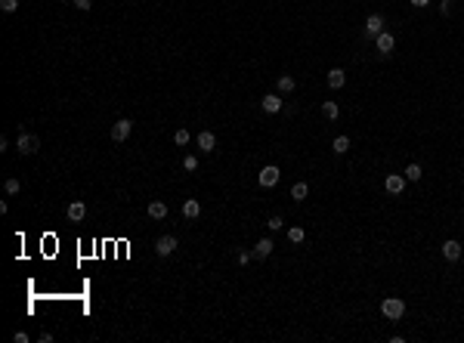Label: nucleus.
<instances>
[{
    "mask_svg": "<svg viewBox=\"0 0 464 343\" xmlns=\"http://www.w3.org/2000/svg\"><path fill=\"white\" fill-rule=\"evenodd\" d=\"M275 250V244H272V238H260L257 244H254V260H266Z\"/></svg>",
    "mask_w": 464,
    "mask_h": 343,
    "instance_id": "obj_10",
    "label": "nucleus"
},
{
    "mask_svg": "<svg viewBox=\"0 0 464 343\" xmlns=\"http://www.w3.org/2000/svg\"><path fill=\"white\" fill-rule=\"evenodd\" d=\"M183 167L189 170V173H192V170H198V158H195V155H186V158H183Z\"/></svg>",
    "mask_w": 464,
    "mask_h": 343,
    "instance_id": "obj_24",
    "label": "nucleus"
},
{
    "mask_svg": "<svg viewBox=\"0 0 464 343\" xmlns=\"http://www.w3.org/2000/svg\"><path fill=\"white\" fill-rule=\"evenodd\" d=\"M173 142H177V145H186V142H189V130H177V133H173Z\"/></svg>",
    "mask_w": 464,
    "mask_h": 343,
    "instance_id": "obj_27",
    "label": "nucleus"
},
{
    "mask_svg": "<svg viewBox=\"0 0 464 343\" xmlns=\"http://www.w3.org/2000/svg\"><path fill=\"white\" fill-rule=\"evenodd\" d=\"M381 31H384V16H381V13H371V16L365 19V34H368V37H378Z\"/></svg>",
    "mask_w": 464,
    "mask_h": 343,
    "instance_id": "obj_8",
    "label": "nucleus"
},
{
    "mask_svg": "<svg viewBox=\"0 0 464 343\" xmlns=\"http://www.w3.org/2000/svg\"><path fill=\"white\" fill-rule=\"evenodd\" d=\"M384 189L390 192V195H402V189H405V176L402 173H390L384 179Z\"/></svg>",
    "mask_w": 464,
    "mask_h": 343,
    "instance_id": "obj_9",
    "label": "nucleus"
},
{
    "mask_svg": "<svg viewBox=\"0 0 464 343\" xmlns=\"http://www.w3.org/2000/svg\"><path fill=\"white\" fill-rule=\"evenodd\" d=\"M381 312H384L390 322H396V318L405 315V300L402 297H384V300H381Z\"/></svg>",
    "mask_w": 464,
    "mask_h": 343,
    "instance_id": "obj_1",
    "label": "nucleus"
},
{
    "mask_svg": "<svg viewBox=\"0 0 464 343\" xmlns=\"http://www.w3.org/2000/svg\"><path fill=\"white\" fill-rule=\"evenodd\" d=\"M331 152H334V155H347V152H350V136H334Z\"/></svg>",
    "mask_w": 464,
    "mask_h": 343,
    "instance_id": "obj_17",
    "label": "nucleus"
},
{
    "mask_svg": "<svg viewBox=\"0 0 464 343\" xmlns=\"http://www.w3.org/2000/svg\"><path fill=\"white\" fill-rule=\"evenodd\" d=\"M130 130H133V121L121 118L118 124H112V139H115V142H124L127 136H130Z\"/></svg>",
    "mask_w": 464,
    "mask_h": 343,
    "instance_id": "obj_4",
    "label": "nucleus"
},
{
    "mask_svg": "<svg viewBox=\"0 0 464 343\" xmlns=\"http://www.w3.org/2000/svg\"><path fill=\"white\" fill-rule=\"evenodd\" d=\"M461 254H464V247H461V241H455V238H449V241H443V257H446L449 263H455V260H461Z\"/></svg>",
    "mask_w": 464,
    "mask_h": 343,
    "instance_id": "obj_7",
    "label": "nucleus"
},
{
    "mask_svg": "<svg viewBox=\"0 0 464 343\" xmlns=\"http://www.w3.org/2000/svg\"><path fill=\"white\" fill-rule=\"evenodd\" d=\"M260 105L266 114H275V111H282V99H278V93H270V96H263Z\"/></svg>",
    "mask_w": 464,
    "mask_h": 343,
    "instance_id": "obj_15",
    "label": "nucleus"
},
{
    "mask_svg": "<svg viewBox=\"0 0 464 343\" xmlns=\"http://www.w3.org/2000/svg\"><path fill=\"white\" fill-rule=\"evenodd\" d=\"M149 216H152V220H164L167 216V204L164 201H152L149 204Z\"/></svg>",
    "mask_w": 464,
    "mask_h": 343,
    "instance_id": "obj_18",
    "label": "nucleus"
},
{
    "mask_svg": "<svg viewBox=\"0 0 464 343\" xmlns=\"http://www.w3.org/2000/svg\"><path fill=\"white\" fill-rule=\"evenodd\" d=\"M325 81H328V87H331V90H341V87L347 84V71H344V68H331Z\"/></svg>",
    "mask_w": 464,
    "mask_h": 343,
    "instance_id": "obj_12",
    "label": "nucleus"
},
{
    "mask_svg": "<svg viewBox=\"0 0 464 343\" xmlns=\"http://www.w3.org/2000/svg\"><path fill=\"white\" fill-rule=\"evenodd\" d=\"M278 176H282V170H278L275 164H266V167L260 170V173H257V182H260L263 189H272L275 182H278Z\"/></svg>",
    "mask_w": 464,
    "mask_h": 343,
    "instance_id": "obj_3",
    "label": "nucleus"
},
{
    "mask_svg": "<svg viewBox=\"0 0 464 343\" xmlns=\"http://www.w3.org/2000/svg\"><path fill=\"white\" fill-rule=\"evenodd\" d=\"M427 3H430V0H412V6H418V9H424Z\"/></svg>",
    "mask_w": 464,
    "mask_h": 343,
    "instance_id": "obj_32",
    "label": "nucleus"
},
{
    "mask_svg": "<svg viewBox=\"0 0 464 343\" xmlns=\"http://www.w3.org/2000/svg\"><path fill=\"white\" fill-rule=\"evenodd\" d=\"M3 189H6V195H16V192H19V189H22V182H19V179H16V176H9V179H6V182H3Z\"/></svg>",
    "mask_w": 464,
    "mask_h": 343,
    "instance_id": "obj_23",
    "label": "nucleus"
},
{
    "mask_svg": "<svg viewBox=\"0 0 464 343\" xmlns=\"http://www.w3.org/2000/svg\"><path fill=\"white\" fill-rule=\"evenodd\" d=\"M402 176H405V179H409V182H418V179H421V176H424V170H421V164H409V167H405V170H402Z\"/></svg>",
    "mask_w": 464,
    "mask_h": 343,
    "instance_id": "obj_19",
    "label": "nucleus"
},
{
    "mask_svg": "<svg viewBox=\"0 0 464 343\" xmlns=\"http://www.w3.org/2000/svg\"><path fill=\"white\" fill-rule=\"evenodd\" d=\"M266 226H270L272 232H278V229H285V220H282V216H270V223H266Z\"/></svg>",
    "mask_w": 464,
    "mask_h": 343,
    "instance_id": "obj_28",
    "label": "nucleus"
},
{
    "mask_svg": "<svg viewBox=\"0 0 464 343\" xmlns=\"http://www.w3.org/2000/svg\"><path fill=\"white\" fill-rule=\"evenodd\" d=\"M13 340H16V343H28V334H25V331H16Z\"/></svg>",
    "mask_w": 464,
    "mask_h": 343,
    "instance_id": "obj_31",
    "label": "nucleus"
},
{
    "mask_svg": "<svg viewBox=\"0 0 464 343\" xmlns=\"http://www.w3.org/2000/svg\"><path fill=\"white\" fill-rule=\"evenodd\" d=\"M275 87H278V93H294V87H297V81L291 74H278V81H275Z\"/></svg>",
    "mask_w": 464,
    "mask_h": 343,
    "instance_id": "obj_16",
    "label": "nucleus"
},
{
    "mask_svg": "<svg viewBox=\"0 0 464 343\" xmlns=\"http://www.w3.org/2000/svg\"><path fill=\"white\" fill-rule=\"evenodd\" d=\"M173 250H177V238H173V235H161L158 241H155V254L158 257H170Z\"/></svg>",
    "mask_w": 464,
    "mask_h": 343,
    "instance_id": "obj_5",
    "label": "nucleus"
},
{
    "mask_svg": "<svg viewBox=\"0 0 464 343\" xmlns=\"http://www.w3.org/2000/svg\"><path fill=\"white\" fill-rule=\"evenodd\" d=\"M65 213H68V220H72V223H80V220L87 216V204H84V201H72Z\"/></svg>",
    "mask_w": 464,
    "mask_h": 343,
    "instance_id": "obj_11",
    "label": "nucleus"
},
{
    "mask_svg": "<svg viewBox=\"0 0 464 343\" xmlns=\"http://www.w3.org/2000/svg\"><path fill=\"white\" fill-rule=\"evenodd\" d=\"M235 260H238V266H248V263L254 260V250H251V254H248V250H238V254H235Z\"/></svg>",
    "mask_w": 464,
    "mask_h": 343,
    "instance_id": "obj_25",
    "label": "nucleus"
},
{
    "mask_svg": "<svg viewBox=\"0 0 464 343\" xmlns=\"http://www.w3.org/2000/svg\"><path fill=\"white\" fill-rule=\"evenodd\" d=\"M65 3H68V0H65Z\"/></svg>",
    "mask_w": 464,
    "mask_h": 343,
    "instance_id": "obj_33",
    "label": "nucleus"
},
{
    "mask_svg": "<svg viewBox=\"0 0 464 343\" xmlns=\"http://www.w3.org/2000/svg\"><path fill=\"white\" fill-rule=\"evenodd\" d=\"M72 3H75L77 9H84V13H87V9L93 6V0H72Z\"/></svg>",
    "mask_w": 464,
    "mask_h": 343,
    "instance_id": "obj_30",
    "label": "nucleus"
},
{
    "mask_svg": "<svg viewBox=\"0 0 464 343\" xmlns=\"http://www.w3.org/2000/svg\"><path fill=\"white\" fill-rule=\"evenodd\" d=\"M307 195H309V186H307V182H294V186H291V198H294V201H304Z\"/></svg>",
    "mask_w": 464,
    "mask_h": 343,
    "instance_id": "obj_20",
    "label": "nucleus"
},
{
    "mask_svg": "<svg viewBox=\"0 0 464 343\" xmlns=\"http://www.w3.org/2000/svg\"><path fill=\"white\" fill-rule=\"evenodd\" d=\"M452 6H455V0H443L439 9H443V16H452Z\"/></svg>",
    "mask_w": 464,
    "mask_h": 343,
    "instance_id": "obj_29",
    "label": "nucleus"
},
{
    "mask_svg": "<svg viewBox=\"0 0 464 343\" xmlns=\"http://www.w3.org/2000/svg\"><path fill=\"white\" fill-rule=\"evenodd\" d=\"M0 9H3V13H16V9H19V0H0Z\"/></svg>",
    "mask_w": 464,
    "mask_h": 343,
    "instance_id": "obj_26",
    "label": "nucleus"
},
{
    "mask_svg": "<svg viewBox=\"0 0 464 343\" xmlns=\"http://www.w3.org/2000/svg\"><path fill=\"white\" fill-rule=\"evenodd\" d=\"M195 142H198V148H201V152H214V148H217V136H214L211 130H201V133H198V139H195Z\"/></svg>",
    "mask_w": 464,
    "mask_h": 343,
    "instance_id": "obj_13",
    "label": "nucleus"
},
{
    "mask_svg": "<svg viewBox=\"0 0 464 343\" xmlns=\"http://www.w3.org/2000/svg\"><path fill=\"white\" fill-rule=\"evenodd\" d=\"M304 235H307V232H304L300 226H291V229H288V241H294V244L304 241Z\"/></svg>",
    "mask_w": 464,
    "mask_h": 343,
    "instance_id": "obj_22",
    "label": "nucleus"
},
{
    "mask_svg": "<svg viewBox=\"0 0 464 343\" xmlns=\"http://www.w3.org/2000/svg\"><path fill=\"white\" fill-rule=\"evenodd\" d=\"M16 148H19V155H34L40 148V139L34 133H25V130H19L16 136Z\"/></svg>",
    "mask_w": 464,
    "mask_h": 343,
    "instance_id": "obj_2",
    "label": "nucleus"
},
{
    "mask_svg": "<svg viewBox=\"0 0 464 343\" xmlns=\"http://www.w3.org/2000/svg\"><path fill=\"white\" fill-rule=\"evenodd\" d=\"M183 216H186V220H198V216H201V204L195 201V198H186L183 201Z\"/></svg>",
    "mask_w": 464,
    "mask_h": 343,
    "instance_id": "obj_14",
    "label": "nucleus"
},
{
    "mask_svg": "<svg viewBox=\"0 0 464 343\" xmlns=\"http://www.w3.org/2000/svg\"><path fill=\"white\" fill-rule=\"evenodd\" d=\"M375 47H378L381 56H390L393 47H396V40H393V34H390V31H381L378 37H375Z\"/></svg>",
    "mask_w": 464,
    "mask_h": 343,
    "instance_id": "obj_6",
    "label": "nucleus"
},
{
    "mask_svg": "<svg viewBox=\"0 0 464 343\" xmlns=\"http://www.w3.org/2000/svg\"><path fill=\"white\" fill-rule=\"evenodd\" d=\"M322 114H325V118H328V121H334V118H338V114H341L338 102H331V99H328V102H322Z\"/></svg>",
    "mask_w": 464,
    "mask_h": 343,
    "instance_id": "obj_21",
    "label": "nucleus"
}]
</instances>
